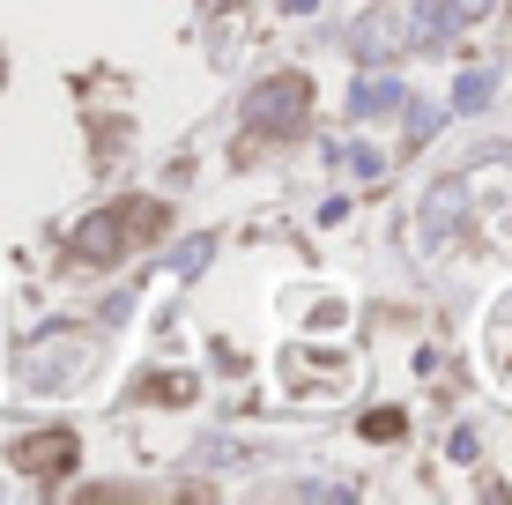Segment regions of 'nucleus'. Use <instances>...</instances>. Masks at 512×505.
Returning <instances> with one entry per match:
<instances>
[{
	"mask_svg": "<svg viewBox=\"0 0 512 505\" xmlns=\"http://www.w3.org/2000/svg\"><path fill=\"white\" fill-rule=\"evenodd\" d=\"M438 127H446V112H438V104H409V134H416V142H431Z\"/></svg>",
	"mask_w": 512,
	"mask_h": 505,
	"instance_id": "obj_8",
	"label": "nucleus"
},
{
	"mask_svg": "<svg viewBox=\"0 0 512 505\" xmlns=\"http://www.w3.org/2000/svg\"><path fill=\"white\" fill-rule=\"evenodd\" d=\"M461 201H468V179H438V186H431V201H423V216H416L423 246H438V238L453 231V216H461Z\"/></svg>",
	"mask_w": 512,
	"mask_h": 505,
	"instance_id": "obj_3",
	"label": "nucleus"
},
{
	"mask_svg": "<svg viewBox=\"0 0 512 505\" xmlns=\"http://www.w3.org/2000/svg\"><path fill=\"white\" fill-rule=\"evenodd\" d=\"M409 38H416V23H409V8H379V15H364L357 23V60H401L409 52Z\"/></svg>",
	"mask_w": 512,
	"mask_h": 505,
	"instance_id": "obj_2",
	"label": "nucleus"
},
{
	"mask_svg": "<svg viewBox=\"0 0 512 505\" xmlns=\"http://www.w3.org/2000/svg\"><path fill=\"white\" fill-rule=\"evenodd\" d=\"M15 468H30V476L75 468V439H67V431H38V439H15Z\"/></svg>",
	"mask_w": 512,
	"mask_h": 505,
	"instance_id": "obj_4",
	"label": "nucleus"
},
{
	"mask_svg": "<svg viewBox=\"0 0 512 505\" xmlns=\"http://www.w3.org/2000/svg\"><path fill=\"white\" fill-rule=\"evenodd\" d=\"M349 104H357L364 119H372V112H394V104H401V82H386V75H379V82H357V97H349Z\"/></svg>",
	"mask_w": 512,
	"mask_h": 505,
	"instance_id": "obj_7",
	"label": "nucleus"
},
{
	"mask_svg": "<svg viewBox=\"0 0 512 505\" xmlns=\"http://www.w3.org/2000/svg\"><path fill=\"white\" fill-rule=\"evenodd\" d=\"M364 431H372V439H401V416H394V409H379V416H372Z\"/></svg>",
	"mask_w": 512,
	"mask_h": 505,
	"instance_id": "obj_11",
	"label": "nucleus"
},
{
	"mask_svg": "<svg viewBox=\"0 0 512 505\" xmlns=\"http://www.w3.org/2000/svg\"><path fill=\"white\" fill-rule=\"evenodd\" d=\"M349 171H357V179H386V156L379 149H349Z\"/></svg>",
	"mask_w": 512,
	"mask_h": 505,
	"instance_id": "obj_9",
	"label": "nucleus"
},
{
	"mask_svg": "<svg viewBox=\"0 0 512 505\" xmlns=\"http://www.w3.org/2000/svg\"><path fill=\"white\" fill-rule=\"evenodd\" d=\"M490 90H498V75H490V67H468V75L453 82V104H461V112H475V104H490Z\"/></svg>",
	"mask_w": 512,
	"mask_h": 505,
	"instance_id": "obj_6",
	"label": "nucleus"
},
{
	"mask_svg": "<svg viewBox=\"0 0 512 505\" xmlns=\"http://www.w3.org/2000/svg\"><path fill=\"white\" fill-rule=\"evenodd\" d=\"M305 97H312V90H305L297 75H275V82H260V90L245 97V119H253L260 134H290L297 119H305Z\"/></svg>",
	"mask_w": 512,
	"mask_h": 505,
	"instance_id": "obj_1",
	"label": "nucleus"
},
{
	"mask_svg": "<svg viewBox=\"0 0 512 505\" xmlns=\"http://www.w3.org/2000/svg\"><path fill=\"white\" fill-rule=\"evenodd\" d=\"M119 238H127V231H119V216L104 208V216L75 223V238H67V246H75V260H112V253H119Z\"/></svg>",
	"mask_w": 512,
	"mask_h": 505,
	"instance_id": "obj_5",
	"label": "nucleus"
},
{
	"mask_svg": "<svg viewBox=\"0 0 512 505\" xmlns=\"http://www.w3.org/2000/svg\"><path fill=\"white\" fill-rule=\"evenodd\" d=\"M201 268H208V238H193V246L179 253V275H201Z\"/></svg>",
	"mask_w": 512,
	"mask_h": 505,
	"instance_id": "obj_10",
	"label": "nucleus"
}]
</instances>
